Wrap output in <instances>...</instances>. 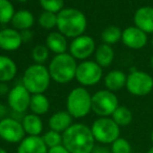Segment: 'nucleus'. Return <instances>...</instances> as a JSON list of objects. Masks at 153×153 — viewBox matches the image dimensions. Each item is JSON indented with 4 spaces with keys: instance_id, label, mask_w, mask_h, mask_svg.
Wrapping results in <instances>:
<instances>
[{
    "instance_id": "nucleus-1",
    "label": "nucleus",
    "mask_w": 153,
    "mask_h": 153,
    "mask_svg": "<svg viewBox=\"0 0 153 153\" xmlns=\"http://www.w3.org/2000/svg\"><path fill=\"white\" fill-rule=\"evenodd\" d=\"M62 145L70 153H91L96 147V140L90 127L74 123L62 133Z\"/></svg>"
},
{
    "instance_id": "nucleus-2",
    "label": "nucleus",
    "mask_w": 153,
    "mask_h": 153,
    "mask_svg": "<svg viewBox=\"0 0 153 153\" xmlns=\"http://www.w3.org/2000/svg\"><path fill=\"white\" fill-rule=\"evenodd\" d=\"M57 28L66 38L74 39L84 35L87 28V18L82 11L74 7H64L57 14Z\"/></svg>"
},
{
    "instance_id": "nucleus-3",
    "label": "nucleus",
    "mask_w": 153,
    "mask_h": 153,
    "mask_svg": "<svg viewBox=\"0 0 153 153\" xmlns=\"http://www.w3.org/2000/svg\"><path fill=\"white\" fill-rule=\"evenodd\" d=\"M76 60L69 53H64L56 55L47 68L53 81L58 84H67L76 79Z\"/></svg>"
},
{
    "instance_id": "nucleus-4",
    "label": "nucleus",
    "mask_w": 153,
    "mask_h": 153,
    "mask_svg": "<svg viewBox=\"0 0 153 153\" xmlns=\"http://www.w3.org/2000/svg\"><path fill=\"white\" fill-rule=\"evenodd\" d=\"M51 78L44 64H32L24 71L22 84L32 94H44L49 87Z\"/></svg>"
},
{
    "instance_id": "nucleus-5",
    "label": "nucleus",
    "mask_w": 153,
    "mask_h": 153,
    "mask_svg": "<svg viewBox=\"0 0 153 153\" xmlns=\"http://www.w3.org/2000/svg\"><path fill=\"white\" fill-rule=\"evenodd\" d=\"M91 97L83 86L71 89L66 99V111L74 119L85 117L91 111Z\"/></svg>"
},
{
    "instance_id": "nucleus-6",
    "label": "nucleus",
    "mask_w": 153,
    "mask_h": 153,
    "mask_svg": "<svg viewBox=\"0 0 153 153\" xmlns=\"http://www.w3.org/2000/svg\"><path fill=\"white\" fill-rule=\"evenodd\" d=\"M90 129L96 142L102 145H111L121 134V127L109 117H98Z\"/></svg>"
},
{
    "instance_id": "nucleus-7",
    "label": "nucleus",
    "mask_w": 153,
    "mask_h": 153,
    "mask_svg": "<svg viewBox=\"0 0 153 153\" xmlns=\"http://www.w3.org/2000/svg\"><path fill=\"white\" fill-rule=\"evenodd\" d=\"M119 106L117 94L108 89L99 90L91 97V111L99 117H111Z\"/></svg>"
},
{
    "instance_id": "nucleus-8",
    "label": "nucleus",
    "mask_w": 153,
    "mask_h": 153,
    "mask_svg": "<svg viewBox=\"0 0 153 153\" xmlns=\"http://www.w3.org/2000/svg\"><path fill=\"white\" fill-rule=\"evenodd\" d=\"M126 88L128 92L135 97H145L153 90V78L148 72L132 69L127 76Z\"/></svg>"
},
{
    "instance_id": "nucleus-9",
    "label": "nucleus",
    "mask_w": 153,
    "mask_h": 153,
    "mask_svg": "<svg viewBox=\"0 0 153 153\" xmlns=\"http://www.w3.org/2000/svg\"><path fill=\"white\" fill-rule=\"evenodd\" d=\"M103 78V68L92 60H85L78 64L76 71V80L83 87L94 86Z\"/></svg>"
},
{
    "instance_id": "nucleus-10",
    "label": "nucleus",
    "mask_w": 153,
    "mask_h": 153,
    "mask_svg": "<svg viewBox=\"0 0 153 153\" xmlns=\"http://www.w3.org/2000/svg\"><path fill=\"white\" fill-rule=\"evenodd\" d=\"M26 136L22 123L14 117L0 120V138L10 144H19Z\"/></svg>"
},
{
    "instance_id": "nucleus-11",
    "label": "nucleus",
    "mask_w": 153,
    "mask_h": 153,
    "mask_svg": "<svg viewBox=\"0 0 153 153\" xmlns=\"http://www.w3.org/2000/svg\"><path fill=\"white\" fill-rule=\"evenodd\" d=\"M96 41L88 35H81L72 39L69 44V53L76 60H88L96 51Z\"/></svg>"
},
{
    "instance_id": "nucleus-12",
    "label": "nucleus",
    "mask_w": 153,
    "mask_h": 153,
    "mask_svg": "<svg viewBox=\"0 0 153 153\" xmlns=\"http://www.w3.org/2000/svg\"><path fill=\"white\" fill-rule=\"evenodd\" d=\"M32 94L23 86V84H17L7 94L9 107L17 113H23L30 109V103Z\"/></svg>"
},
{
    "instance_id": "nucleus-13",
    "label": "nucleus",
    "mask_w": 153,
    "mask_h": 153,
    "mask_svg": "<svg viewBox=\"0 0 153 153\" xmlns=\"http://www.w3.org/2000/svg\"><path fill=\"white\" fill-rule=\"evenodd\" d=\"M122 42L131 49H142L148 43V35L135 25L128 26L122 33Z\"/></svg>"
},
{
    "instance_id": "nucleus-14",
    "label": "nucleus",
    "mask_w": 153,
    "mask_h": 153,
    "mask_svg": "<svg viewBox=\"0 0 153 153\" xmlns=\"http://www.w3.org/2000/svg\"><path fill=\"white\" fill-rule=\"evenodd\" d=\"M22 38L19 30L7 27L0 30V48L4 51H15L21 47Z\"/></svg>"
},
{
    "instance_id": "nucleus-15",
    "label": "nucleus",
    "mask_w": 153,
    "mask_h": 153,
    "mask_svg": "<svg viewBox=\"0 0 153 153\" xmlns=\"http://www.w3.org/2000/svg\"><path fill=\"white\" fill-rule=\"evenodd\" d=\"M133 23L147 35L153 34V7H138L133 15Z\"/></svg>"
},
{
    "instance_id": "nucleus-16",
    "label": "nucleus",
    "mask_w": 153,
    "mask_h": 153,
    "mask_svg": "<svg viewBox=\"0 0 153 153\" xmlns=\"http://www.w3.org/2000/svg\"><path fill=\"white\" fill-rule=\"evenodd\" d=\"M17 153H48V148L41 136L26 135L18 145Z\"/></svg>"
},
{
    "instance_id": "nucleus-17",
    "label": "nucleus",
    "mask_w": 153,
    "mask_h": 153,
    "mask_svg": "<svg viewBox=\"0 0 153 153\" xmlns=\"http://www.w3.org/2000/svg\"><path fill=\"white\" fill-rule=\"evenodd\" d=\"M127 74L120 69L110 70L104 78V85L106 89L112 92L119 91L122 88L126 87Z\"/></svg>"
},
{
    "instance_id": "nucleus-18",
    "label": "nucleus",
    "mask_w": 153,
    "mask_h": 153,
    "mask_svg": "<svg viewBox=\"0 0 153 153\" xmlns=\"http://www.w3.org/2000/svg\"><path fill=\"white\" fill-rule=\"evenodd\" d=\"M72 120H74V117L66 110L55 112L53 114H51V117L48 120L49 129L63 133L65 130H67L74 124Z\"/></svg>"
},
{
    "instance_id": "nucleus-19",
    "label": "nucleus",
    "mask_w": 153,
    "mask_h": 153,
    "mask_svg": "<svg viewBox=\"0 0 153 153\" xmlns=\"http://www.w3.org/2000/svg\"><path fill=\"white\" fill-rule=\"evenodd\" d=\"M45 45L49 49V51L56 55L64 53L68 48L67 38L59 32L49 33L45 39Z\"/></svg>"
},
{
    "instance_id": "nucleus-20",
    "label": "nucleus",
    "mask_w": 153,
    "mask_h": 153,
    "mask_svg": "<svg viewBox=\"0 0 153 153\" xmlns=\"http://www.w3.org/2000/svg\"><path fill=\"white\" fill-rule=\"evenodd\" d=\"M17 71V64L12 58L0 55V83L11 82L16 76Z\"/></svg>"
},
{
    "instance_id": "nucleus-21",
    "label": "nucleus",
    "mask_w": 153,
    "mask_h": 153,
    "mask_svg": "<svg viewBox=\"0 0 153 153\" xmlns=\"http://www.w3.org/2000/svg\"><path fill=\"white\" fill-rule=\"evenodd\" d=\"M12 26L19 32L30 30L35 23V17L32 12L27 10H19L15 13L11 21Z\"/></svg>"
},
{
    "instance_id": "nucleus-22",
    "label": "nucleus",
    "mask_w": 153,
    "mask_h": 153,
    "mask_svg": "<svg viewBox=\"0 0 153 153\" xmlns=\"http://www.w3.org/2000/svg\"><path fill=\"white\" fill-rule=\"evenodd\" d=\"M25 134L30 136H41L43 131V122L41 117L34 113L26 114L21 121Z\"/></svg>"
},
{
    "instance_id": "nucleus-23",
    "label": "nucleus",
    "mask_w": 153,
    "mask_h": 153,
    "mask_svg": "<svg viewBox=\"0 0 153 153\" xmlns=\"http://www.w3.org/2000/svg\"><path fill=\"white\" fill-rule=\"evenodd\" d=\"M114 57L115 53L111 45L102 43L99 46H97L96 51H94V61L102 68L109 67L112 64Z\"/></svg>"
},
{
    "instance_id": "nucleus-24",
    "label": "nucleus",
    "mask_w": 153,
    "mask_h": 153,
    "mask_svg": "<svg viewBox=\"0 0 153 153\" xmlns=\"http://www.w3.org/2000/svg\"><path fill=\"white\" fill-rule=\"evenodd\" d=\"M49 107H51V103L44 94H32L30 103V110L32 111V113L41 117L48 112Z\"/></svg>"
},
{
    "instance_id": "nucleus-25",
    "label": "nucleus",
    "mask_w": 153,
    "mask_h": 153,
    "mask_svg": "<svg viewBox=\"0 0 153 153\" xmlns=\"http://www.w3.org/2000/svg\"><path fill=\"white\" fill-rule=\"evenodd\" d=\"M111 119H112L120 127H126V126L131 124L132 120H133V115H132L131 110H130L128 107L121 106V105H120L114 110V112L112 113Z\"/></svg>"
},
{
    "instance_id": "nucleus-26",
    "label": "nucleus",
    "mask_w": 153,
    "mask_h": 153,
    "mask_svg": "<svg viewBox=\"0 0 153 153\" xmlns=\"http://www.w3.org/2000/svg\"><path fill=\"white\" fill-rule=\"evenodd\" d=\"M122 33H123V30L117 26H107L101 33V39H102L103 43L112 46L113 44H117L119 41L122 40Z\"/></svg>"
},
{
    "instance_id": "nucleus-27",
    "label": "nucleus",
    "mask_w": 153,
    "mask_h": 153,
    "mask_svg": "<svg viewBox=\"0 0 153 153\" xmlns=\"http://www.w3.org/2000/svg\"><path fill=\"white\" fill-rule=\"evenodd\" d=\"M15 13V7L10 0H0V24L11 22Z\"/></svg>"
},
{
    "instance_id": "nucleus-28",
    "label": "nucleus",
    "mask_w": 153,
    "mask_h": 153,
    "mask_svg": "<svg viewBox=\"0 0 153 153\" xmlns=\"http://www.w3.org/2000/svg\"><path fill=\"white\" fill-rule=\"evenodd\" d=\"M57 14L46 11H43L38 18L39 25L44 30H53V27H57Z\"/></svg>"
},
{
    "instance_id": "nucleus-29",
    "label": "nucleus",
    "mask_w": 153,
    "mask_h": 153,
    "mask_svg": "<svg viewBox=\"0 0 153 153\" xmlns=\"http://www.w3.org/2000/svg\"><path fill=\"white\" fill-rule=\"evenodd\" d=\"M49 56V49L46 45L39 44L33 48L32 58L36 64H44L47 61Z\"/></svg>"
},
{
    "instance_id": "nucleus-30",
    "label": "nucleus",
    "mask_w": 153,
    "mask_h": 153,
    "mask_svg": "<svg viewBox=\"0 0 153 153\" xmlns=\"http://www.w3.org/2000/svg\"><path fill=\"white\" fill-rule=\"evenodd\" d=\"M41 137H42L43 142L45 143V145H46L48 149L56 146H59V145H62V133H60V132L53 131V130L49 129Z\"/></svg>"
},
{
    "instance_id": "nucleus-31",
    "label": "nucleus",
    "mask_w": 153,
    "mask_h": 153,
    "mask_svg": "<svg viewBox=\"0 0 153 153\" xmlns=\"http://www.w3.org/2000/svg\"><path fill=\"white\" fill-rule=\"evenodd\" d=\"M43 11L58 14L64 9V0H39Z\"/></svg>"
},
{
    "instance_id": "nucleus-32",
    "label": "nucleus",
    "mask_w": 153,
    "mask_h": 153,
    "mask_svg": "<svg viewBox=\"0 0 153 153\" xmlns=\"http://www.w3.org/2000/svg\"><path fill=\"white\" fill-rule=\"evenodd\" d=\"M111 153H132L131 144L126 138L120 136L111 144Z\"/></svg>"
},
{
    "instance_id": "nucleus-33",
    "label": "nucleus",
    "mask_w": 153,
    "mask_h": 153,
    "mask_svg": "<svg viewBox=\"0 0 153 153\" xmlns=\"http://www.w3.org/2000/svg\"><path fill=\"white\" fill-rule=\"evenodd\" d=\"M48 153H70V152L63 146V145H59V146L49 148Z\"/></svg>"
},
{
    "instance_id": "nucleus-34",
    "label": "nucleus",
    "mask_w": 153,
    "mask_h": 153,
    "mask_svg": "<svg viewBox=\"0 0 153 153\" xmlns=\"http://www.w3.org/2000/svg\"><path fill=\"white\" fill-rule=\"evenodd\" d=\"M20 34H21V38H22V41H23V43L28 42V41H30V39L33 38V33L30 32V30H23V32H20Z\"/></svg>"
},
{
    "instance_id": "nucleus-35",
    "label": "nucleus",
    "mask_w": 153,
    "mask_h": 153,
    "mask_svg": "<svg viewBox=\"0 0 153 153\" xmlns=\"http://www.w3.org/2000/svg\"><path fill=\"white\" fill-rule=\"evenodd\" d=\"M7 113V107L3 104H0V119H4Z\"/></svg>"
},
{
    "instance_id": "nucleus-36",
    "label": "nucleus",
    "mask_w": 153,
    "mask_h": 153,
    "mask_svg": "<svg viewBox=\"0 0 153 153\" xmlns=\"http://www.w3.org/2000/svg\"><path fill=\"white\" fill-rule=\"evenodd\" d=\"M91 153H109V151L104 147H94Z\"/></svg>"
},
{
    "instance_id": "nucleus-37",
    "label": "nucleus",
    "mask_w": 153,
    "mask_h": 153,
    "mask_svg": "<svg viewBox=\"0 0 153 153\" xmlns=\"http://www.w3.org/2000/svg\"><path fill=\"white\" fill-rule=\"evenodd\" d=\"M0 153H7V151L5 150V149H3V148L0 147Z\"/></svg>"
},
{
    "instance_id": "nucleus-38",
    "label": "nucleus",
    "mask_w": 153,
    "mask_h": 153,
    "mask_svg": "<svg viewBox=\"0 0 153 153\" xmlns=\"http://www.w3.org/2000/svg\"><path fill=\"white\" fill-rule=\"evenodd\" d=\"M150 66L152 67V69H153V55H152V57H151V59H150Z\"/></svg>"
},
{
    "instance_id": "nucleus-39",
    "label": "nucleus",
    "mask_w": 153,
    "mask_h": 153,
    "mask_svg": "<svg viewBox=\"0 0 153 153\" xmlns=\"http://www.w3.org/2000/svg\"><path fill=\"white\" fill-rule=\"evenodd\" d=\"M147 153H153V146L151 147L150 149H149V150H148V152H147Z\"/></svg>"
},
{
    "instance_id": "nucleus-40",
    "label": "nucleus",
    "mask_w": 153,
    "mask_h": 153,
    "mask_svg": "<svg viewBox=\"0 0 153 153\" xmlns=\"http://www.w3.org/2000/svg\"><path fill=\"white\" fill-rule=\"evenodd\" d=\"M17 1H19V2H27L30 0H17Z\"/></svg>"
},
{
    "instance_id": "nucleus-41",
    "label": "nucleus",
    "mask_w": 153,
    "mask_h": 153,
    "mask_svg": "<svg viewBox=\"0 0 153 153\" xmlns=\"http://www.w3.org/2000/svg\"><path fill=\"white\" fill-rule=\"evenodd\" d=\"M151 142H152V145H153V130L151 132Z\"/></svg>"
},
{
    "instance_id": "nucleus-42",
    "label": "nucleus",
    "mask_w": 153,
    "mask_h": 153,
    "mask_svg": "<svg viewBox=\"0 0 153 153\" xmlns=\"http://www.w3.org/2000/svg\"><path fill=\"white\" fill-rule=\"evenodd\" d=\"M151 45H152V47H153V34H152V38H151Z\"/></svg>"
},
{
    "instance_id": "nucleus-43",
    "label": "nucleus",
    "mask_w": 153,
    "mask_h": 153,
    "mask_svg": "<svg viewBox=\"0 0 153 153\" xmlns=\"http://www.w3.org/2000/svg\"><path fill=\"white\" fill-rule=\"evenodd\" d=\"M132 153H135V152H132Z\"/></svg>"
}]
</instances>
